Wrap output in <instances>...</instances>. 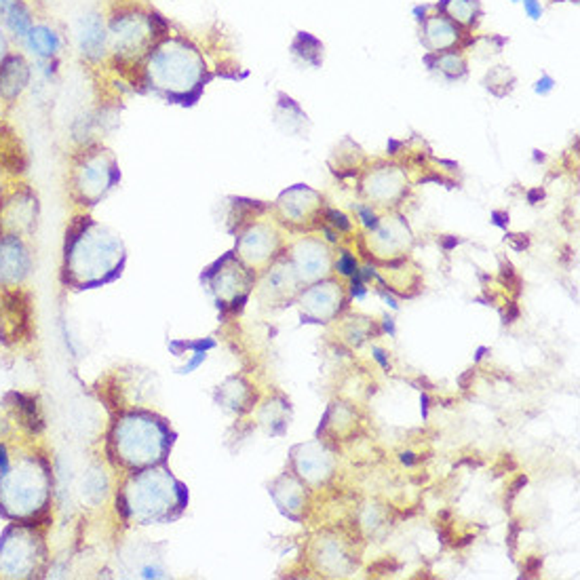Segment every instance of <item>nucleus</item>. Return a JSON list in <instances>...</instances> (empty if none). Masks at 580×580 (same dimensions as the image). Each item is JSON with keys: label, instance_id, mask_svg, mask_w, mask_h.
<instances>
[{"label": "nucleus", "instance_id": "obj_1", "mask_svg": "<svg viewBox=\"0 0 580 580\" xmlns=\"http://www.w3.org/2000/svg\"><path fill=\"white\" fill-rule=\"evenodd\" d=\"M143 74L151 89L182 103L197 100L209 78L200 51L182 37L160 38L146 55Z\"/></svg>", "mask_w": 580, "mask_h": 580}, {"label": "nucleus", "instance_id": "obj_2", "mask_svg": "<svg viewBox=\"0 0 580 580\" xmlns=\"http://www.w3.org/2000/svg\"><path fill=\"white\" fill-rule=\"evenodd\" d=\"M108 51L120 61L146 60L154 45L163 38L165 24L157 13L137 7L114 11L106 24Z\"/></svg>", "mask_w": 580, "mask_h": 580}, {"label": "nucleus", "instance_id": "obj_3", "mask_svg": "<svg viewBox=\"0 0 580 580\" xmlns=\"http://www.w3.org/2000/svg\"><path fill=\"white\" fill-rule=\"evenodd\" d=\"M114 182H117V167L103 151L83 154V159L74 165L72 188L83 203L94 205L110 191Z\"/></svg>", "mask_w": 580, "mask_h": 580}, {"label": "nucleus", "instance_id": "obj_4", "mask_svg": "<svg viewBox=\"0 0 580 580\" xmlns=\"http://www.w3.org/2000/svg\"><path fill=\"white\" fill-rule=\"evenodd\" d=\"M74 45H77V53L85 61L94 64V61L103 60L108 51V30L100 11L91 9L78 15L74 24Z\"/></svg>", "mask_w": 580, "mask_h": 580}, {"label": "nucleus", "instance_id": "obj_5", "mask_svg": "<svg viewBox=\"0 0 580 580\" xmlns=\"http://www.w3.org/2000/svg\"><path fill=\"white\" fill-rule=\"evenodd\" d=\"M21 45L38 64L45 66H53L64 53V37L51 24H34Z\"/></svg>", "mask_w": 580, "mask_h": 580}, {"label": "nucleus", "instance_id": "obj_6", "mask_svg": "<svg viewBox=\"0 0 580 580\" xmlns=\"http://www.w3.org/2000/svg\"><path fill=\"white\" fill-rule=\"evenodd\" d=\"M37 197L30 191H15L0 200V226L9 228L11 233L32 228V224L37 222Z\"/></svg>", "mask_w": 580, "mask_h": 580}, {"label": "nucleus", "instance_id": "obj_7", "mask_svg": "<svg viewBox=\"0 0 580 580\" xmlns=\"http://www.w3.org/2000/svg\"><path fill=\"white\" fill-rule=\"evenodd\" d=\"M32 80V68L21 53H11L0 61V97L15 102L28 89Z\"/></svg>", "mask_w": 580, "mask_h": 580}, {"label": "nucleus", "instance_id": "obj_8", "mask_svg": "<svg viewBox=\"0 0 580 580\" xmlns=\"http://www.w3.org/2000/svg\"><path fill=\"white\" fill-rule=\"evenodd\" d=\"M34 21V11L26 0H0V26L15 40H24Z\"/></svg>", "mask_w": 580, "mask_h": 580}, {"label": "nucleus", "instance_id": "obj_9", "mask_svg": "<svg viewBox=\"0 0 580 580\" xmlns=\"http://www.w3.org/2000/svg\"><path fill=\"white\" fill-rule=\"evenodd\" d=\"M424 38H427L430 49L445 51L456 43L458 32L445 17H430V20L424 21Z\"/></svg>", "mask_w": 580, "mask_h": 580}, {"label": "nucleus", "instance_id": "obj_10", "mask_svg": "<svg viewBox=\"0 0 580 580\" xmlns=\"http://www.w3.org/2000/svg\"><path fill=\"white\" fill-rule=\"evenodd\" d=\"M0 165L9 171H24V151H21L20 140L7 125H0Z\"/></svg>", "mask_w": 580, "mask_h": 580}, {"label": "nucleus", "instance_id": "obj_11", "mask_svg": "<svg viewBox=\"0 0 580 580\" xmlns=\"http://www.w3.org/2000/svg\"><path fill=\"white\" fill-rule=\"evenodd\" d=\"M445 13L458 24H473L475 15L479 13L478 0H444Z\"/></svg>", "mask_w": 580, "mask_h": 580}, {"label": "nucleus", "instance_id": "obj_12", "mask_svg": "<svg viewBox=\"0 0 580 580\" xmlns=\"http://www.w3.org/2000/svg\"><path fill=\"white\" fill-rule=\"evenodd\" d=\"M441 70L452 74V77H458V74H464V61L461 55L456 53H444L439 57V64Z\"/></svg>", "mask_w": 580, "mask_h": 580}, {"label": "nucleus", "instance_id": "obj_13", "mask_svg": "<svg viewBox=\"0 0 580 580\" xmlns=\"http://www.w3.org/2000/svg\"><path fill=\"white\" fill-rule=\"evenodd\" d=\"M524 4H526L527 15H530L532 20H538V17L543 15V7H541V3H538V0H524Z\"/></svg>", "mask_w": 580, "mask_h": 580}, {"label": "nucleus", "instance_id": "obj_14", "mask_svg": "<svg viewBox=\"0 0 580 580\" xmlns=\"http://www.w3.org/2000/svg\"><path fill=\"white\" fill-rule=\"evenodd\" d=\"M7 55H9V38L7 34H4V28L0 26V61H3Z\"/></svg>", "mask_w": 580, "mask_h": 580}, {"label": "nucleus", "instance_id": "obj_15", "mask_svg": "<svg viewBox=\"0 0 580 580\" xmlns=\"http://www.w3.org/2000/svg\"><path fill=\"white\" fill-rule=\"evenodd\" d=\"M551 83H553V80H551V78H544V80H543V85H544L543 91H549V89H551ZM536 89H541V85H538Z\"/></svg>", "mask_w": 580, "mask_h": 580}, {"label": "nucleus", "instance_id": "obj_16", "mask_svg": "<svg viewBox=\"0 0 580 580\" xmlns=\"http://www.w3.org/2000/svg\"><path fill=\"white\" fill-rule=\"evenodd\" d=\"M38 3H49V0H38Z\"/></svg>", "mask_w": 580, "mask_h": 580}, {"label": "nucleus", "instance_id": "obj_17", "mask_svg": "<svg viewBox=\"0 0 580 580\" xmlns=\"http://www.w3.org/2000/svg\"><path fill=\"white\" fill-rule=\"evenodd\" d=\"M513 3H517V0H513Z\"/></svg>", "mask_w": 580, "mask_h": 580}]
</instances>
